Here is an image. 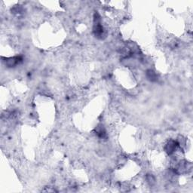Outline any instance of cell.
Listing matches in <instances>:
<instances>
[{"label":"cell","mask_w":193,"mask_h":193,"mask_svg":"<svg viewBox=\"0 0 193 193\" xmlns=\"http://www.w3.org/2000/svg\"><path fill=\"white\" fill-rule=\"evenodd\" d=\"M21 61L22 57H20V56H17V57L7 58L6 60H5V64L8 67H14L17 66V64H19Z\"/></svg>","instance_id":"6da1fadb"},{"label":"cell","mask_w":193,"mask_h":193,"mask_svg":"<svg viewBox=\"0 0 193 193\" xmlns=\"http://www.w3.org/2000/svg\"><path fill=\"white\" fill-rule=\"evenodd\" d=\"M179 146V143H178L176 141L174 140H170L165 146V151L166 152L168 155L173 154V152L176 150V147Z\"/></svg>","instance_id":"7a4b0ae2"},{"label":"cell","mask_w":193,"mask_h":193,"mask_svg":"<svg viewBox=\"0 0 193 193\" xmlns=\"http://www.w3.org/2000/svg\"><path fill=\"white\" fill-rule=\"evenodd\" d=\"M146 77L148 78L149 80L152 81V82H155L157 80V76H156L155 73L153 72L152 70H148L146 72Z\"/></svg>","instance_id":"3957f363"},{"label":"cell","mask_w":193,"mask_h":193,"mask_svg":"<svg viewBox=\"0 0 193 193\" xmlns=\"http://www.w3.org/2000/svg\"><path fill=\"white\" fill-rule=\"evenodd\" d=\"M146 180L147 182L149 183V185H153V184L155 183V179L154 176H152V175H148V176H146Z\"/></svg>","instance_id":"277c9868"}]
</instances>
